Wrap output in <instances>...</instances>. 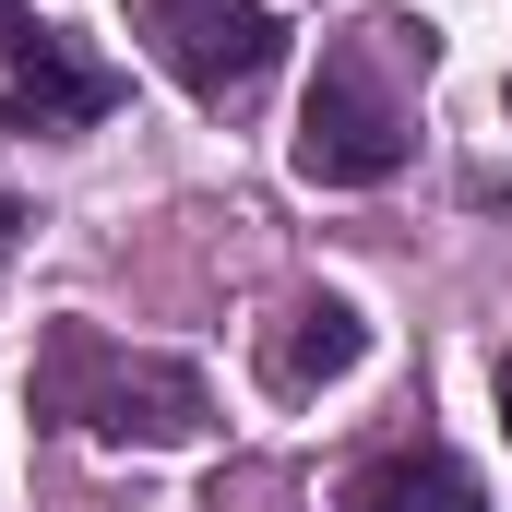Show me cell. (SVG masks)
Masks as SVG:
<instances>
[{"instance_id":"6da1fadb","label":"cell","mask_w":512,"mask_h":512,"mask_svg":"<svg viewBox=\"0 0 512 512\" xmlns=\"http://www.w3.org/2000/svg\"><path fill=\"white\" fill-rule=\"evenodd\" d=\"M429 60H441V24H417V12H370L358 36H334L322 48V84H310V108H298V179L310 191H370L405 167V84L393 72H417L429 84Z\"/></svg>"},{"instance_id":"7a4b0ae2","label":"cell","mask_w":512,"mask_h":512,"mask_svg":"<svg viewBox=\"0 0 512 512\" xmlns=\"http://www.w3.org/2000/svg\"><path fill=\"white\" fill-rule=\"evenodd\" d=\"M36 417H72L108 453H179L215 429V393L191 358H143V346H108L96 322H60L36 358Z\"/></svg>"},{"instance_id":"3957f363","label":"cell","mask_w":512,"mask_h":512,"mask_svg":"<svg viewBox=\"0 0 512 512\" xmlns=\"http://www.w3.org/2000/svg\"><path fill=\"white\" fill-rule=\"evenodd\" d=\"M131 36H143V48L167 60V84L203 96V108L251 96L262 72L286 60V12H262V0H131Z\"/></svg>"},{"instance_id":"277c9868","label":"cell","mask_w":512,"mask_h":512,"mask_svg":"<svg viewBox=\"0 0 512 512\" xmlns=\"http://www.w3.org/2000/svg\"><path fill=\"white\" fill-rule=\"evenodd\" d=\"M108 108H120V72L84 36H36L24 60H0V131H24V143H72Z\"/></svg>"},{"instance_id":"5b68a950","label":"cell","mask_w":512,"mask_h":512,"mask_svg":"<svg viewBox=\"0 0 512 512\" xmlns=\"http://www.w3.org/2000/svg\"><path fill=\"white\" fill-rule=\"evenodd\" d=\"M358 358H370V310H358V298H334V286H298V298L262 322V393H286V405L334 393Z\"/></svg>"},{"instance_id":"8992f818","label":"cell","mask_w":512,"mask_h":512,"mask_svg":"<svg viewBox=\"0 0 512 512\" xmlns=\"http://www.w3.org/2000/svg\"><path fill=\"white\" fill-rule=\"evenodd\" d=\"M334 512H489V477L441 441H405V453H370Z\"/></svg>"},{"instance_id":"52a82bcc","label":"cell","mask_w":512,"mask_h":512,"mask_svg":"<svg viewBox=\"0 0 512 512\" xmlns=\"http://www.w3.org/2000/svg\"><path fill=\"white\" fill-rule=\"evenodd\" d=\"M36 36H48V24H36V0H0V60H24Z\"/></svg>"},{"instance_id":"ba28073f","label":"cell","mask_w":512,"mask_h":512,"mask_svg":"<svg viewBox=\"0 0 512 512\" xmlns=\"http://www.w3.org/2000/svg\"><path fill=\"white\" fill-rule=\"evenodd\" d=\"M24 227H36V215H24V203H12V191H0V251H12V239H24Z\"/></svg>"},{"instance_id":"9c48e42d","label":"cell","mask_w":512,"mask_h":512,"mask_svg":"<svg viewBox=\"0 0 512 512\" xmlns=\"http://www.w3.org/2000/svg\"><path fill=\"white\" fill-rule=\"evenodd\" d=\"M489 393H501V429H512V346H501V370H489Z\"/></svg>"},{"instance_id":"30bf717a","label":"cell","mask_w":512,"mask_h":512,"mask_svg":"<svg viewBox=\"0 0 512 512\" xmlns=\"http://www.w3.org/2000/svg\"><path fill=\"white\" fill-rule=\"evenodd\" d=\"M501 120H512V84H501Z\"/></svg>"}]
</instances>
